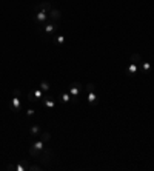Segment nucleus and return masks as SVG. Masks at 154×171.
Instances as JSON below:
<instances>
[{
    "instance_id": "1",
    "label": "nucleus",
    "mask_w": 154,
    "mask_h": 171,
    "mask_svg": "<svg viewBox=\"0 0 154 171\" xmlns=\"http://www.w3.org/2000/svg\"><path fill=\"white\" fill-rule=\"evenodd\" d=\"M80 91H82V83H80V82H73L71 85L68 86V92L71 94V97H73V100H74V102L77 100V97H79Z\"/></svg>"
},
{
    "instance_id": "2",
    "label": "nucleus",
    "mask_w": 154,
    "mask_h": 171,
    "mask_svg": "<svg viewBox=\"0 0 154 171\" xmlns=\"http://www.w3.org/2000/svg\"><path fill=\"white\" fill-rule=\"evenodd\" d=\"M37 160L38 162H42V164H45V165H49L51 160H52V153H51V150L43 148L42 153H40V157H38Z\"/></svg>"
},
{
    "instance_id": "3",
    "label": "nucleus",
    "mask_w": 154,
    "mask_h": 171,
    "mask_svg": "<svg viewBox=\"0 0 154 171\" xmlns=\"http://www.w3.org/2000/svg\"><path fill=\"white\" fill-rule=\"evenodd\" d=\"M43 31H45V34L46 36H51V34H54L56 31H57V28H59V25H57V22H51V20H48L43 26Z\"/></svg>"
},
{
    "instance_id": "4",
    "label": "nucleus",
    "mask_w": 154,
    "mask_h": 171,
    "mask_svg": "<svg viewBox=\"0 0 154 171\" xmlns=\"http://www.w3.org/2000/svg\"><path fill=\"white\" fill-rule=\"evenodd\" d=\"M34 19H36V22H37L38 25H45L48 20H49V17H48V12L46 11H34Z\"/></svg>"
},
{
    "instance_id": "5",
    "label": "nucleus",
    "mask_w": 154,
    "mask_h": 171,
    "mask_svg": "<svg viewBox=\"0 0 154 171\" xmlns=\"http://www.w3.org/2000/svg\"><path fill=\"white\" fill-rule=\"evenodd\" d=\"M52 8H54V6H52V3H51V2H48V0L40 2V3H37V5H34V11H46V12H49Z\"/></svg>"
},
{
    "instance_id": "6",
    "label": "nucleus",
    "mask_w": 154,
    "mask_h": 171,
    "mask_svg": "<svg viewBox=\"0 0 154 171\" xmlns=\"http://www.w3.org/2000/svg\"><path fill=\"white\" fill-rule=\"evenodd\" d=\"M42 102H43V106H45V108H48V110H52V108L56 106V100H54L49 94H43Z\"/></svg>"
},
{
    "instance_id": "7",
    "label": "nucleus",
    "mask_w": 154,
    "mask_h": 171,
    "mask_svg": "<svg viewBox=\"0 0 154 171\" xmlns=\"http://www.w3.org/2000/svg\"><path fill=\"white\" fill-rule=\"evenodd\" d=\"M48 17H49L51 22H59V20L62 19V12H60L57 8H52V9L48 12Z\"/></svg>"
},
{
    "instance_id": "8",
    "label": "nucleus",
    "mask_w": 154,
    "mask_h": 171,
    "mask_svg": "<svg viewBox=\"0 0 154 171\" xmlns=\"http://www.w3.org/2000/svg\"><path fill=\"white\" fill-rule=\"evenodd\" d=\"M137 71H139V65L137 63H134V62H129V65L126 66V74L128 76H136L137 74Z\"/></svg>"
},
{
    "instance_id": "9",
    "label": "nucleus",
    "mask_w": 154,
    "mask_h": 171,
    "mask_svg": "<svg viewBox=\"0 0 154 171\" xmlns=\"http://www.w3.org/2000/svg\"><path fill=\"white\" fill-rule=\"evenodd\" d=\"M97 102H99L97 91H91V92H88V103H89V105H97Z\"/></svg>"
},
{
    "instance_id": "10",
    "label": "nucleus",
    "mask_w": 154,
    "mask_h": 171,
    "mask_svg": "<svg viewBox=\"0 0 154 171\" xmlns=\"http://www.w3.org/2000/svg\"><path fill=\"white\" fill-rule=\"evenodd\" d=\"M11 106H12V110H14L16 113L20 110V106H22V105H20V99H19L17 96H14V97L11 99Z\"/></svg>"
},
{
    "instance_id": "11",
    "label": "nucleus",
    "mask_w": 154,
    "mask_h": 171,
    "mask_svg": "<svg viewBox=\"0 0 154 171\" xmlns=\"http://www.w3.org/2000/svg\"><path fill=\"white\" fill-rule=\"evenodd\" d=\"M38 139H40L43 143H46V142H49V140H51V134H49L48 131H43V133H40V134H38Z\"/></svg>"
},
{
    "instance_id": "12",
    "label": "nucleus",
    "mask_w": 154,
    "mask_h": 171,
    "mask_svg": "<svg viewBox=\"0 0 154 171\" xmlns=\"http://www.w3.org/2000/svg\"><path fill=\"white\" fill-rule=\"evenodd\" d=\"M28 153H29V156H31V157H34V159H38V157H40V153H42V151L36 150V148H34V146L31 145V146L28 148Z\"/></svg>"
},
{
    "instance_id": "13",
    "label": "nucleus",
    "mask_w": 154,
    "mask_h": 171,
    "mask_svg": "<svg viewBox=\"0 0 154 171\" xmlns=\"http://www.w3.org/2000/svg\"><path fill=\"white\" fill-rule=\"evenodd\" d=\"M40 89H42L43 92H49V89H51V85H49V82H46V80H42V82H40Z\"/></svg>"
},
{
    "instance_id": "14",
    "label": "nucleus",
    "mask_w": 154,
    "mask_h": 171,
    "mask_svg": "<svg viewBox=\"0 0 154 171\" xmlns=\"http://www.w3.org/2000/svg\"><path fill=\"white\" fill-rule=\"evenodd\" d=\"M131 62H134V63L140 65V63H142V56H140V54H137V52H134V54L131 56Z\"/></svg>"
},
{
    "instance_id": "15",
    "label": "nucleus",
    "mask_w": 154,
    "mask_h": 171,
    "mask_svg": "<svg viewBox=\"0 0 154 171\" xmlns=\"http://www.w3.org/2000/svg\"><path fill=\"white\" fill-rule=\"evenodd\" d=\"M40 133H42V131H40V127H38V125H33V127L29 128V134H31V136H38Z\"/></svg>"
},
{
    "instance_id": "16",
    "label": "nucleus",
    "mask_w": 154,
    "mask_h": 171,
    "mask_svg": "<svg viewBox=\"0 0 154 171\" xmlns=\"http://www.w3.org/2000/svg\"><path fill=\"white\" fill-rule=\"evenodd\" d=\"M33 96L36 97V100H38V99H42V97H43V91H42L40 88H36V89L33 91Z\"/></svg>"
},
{
    "instance_id": "17",
    "label": "nucleus",
    "mask_w": 154,
    "mask_h": 171,
    "mask_svg": "<svg viewBox=\"0 0 154 171\" xmlns=\"http://www.w3.org/2000/svg\"><path fill=\"white\" fill-rule=\"evenodd\" d=\"M71 100H73V97H71L70 92H63V94H62V102H63V103H68V102H71Z\"/></svg>"
},
{
    "instance_id": "18",
    "label": "nucleus",
    "mask_w": 154,
    "mask_h": 171,
    "mask_svg": "<svg viewBox=\"0 0 154 171\" xmlns=\"http://www.w3.org/2000/svg\"><path fill=\"white\" fill-rule=\"evenodd\" d=\"M142 71H143V73L151 71V63H150V62H142Z\"/></svg>"
},
{
    "instance_id": "19",
    "label": "nucleus",
    "mask_w": 154,
    "mask_h": 171,
    "mask_svg": "<svg viewBox=\"0 0 154 171\" xmlns=\"http://www.w3.org/2000/svg\"><path fill=\"white\" fill-rule=\"evenodd\" d=\"M43 145H45V143H43L40 139H38V140H36V142L33 143V146H34L36 150H38V151H42V150H43Z\"/></svg>"
},
{
    "instance_id": "20",
    "label": "nucleus",
    "mask_w": 154,
    "mask_h": 171,
    "mask_svg": "<svg viewBox=\"0 0 154 171\" xmlns=\"http://www.w3.org/2000/svg\"><path fill=\"white\" fill-rule=\"evenodd\" d=\"M40 170H43V167H40V165H28V171H40Z\"/></svg>"
},
{
    "instance_id": "21",
    "label": "nucleus",
    "mask_w": 154,
    "mask_h": 171,
    "mask_svg": "<svg viewBox=\"0 0 154 171\" xmlns=\"http://www.w3.org/2000/svg\"><path fill=\"white\" fill-rule=\"evenodd\" d=\"M56 40L59 45H63L65 43V36H62V34H59V36H56Z\"/></svg>"
},
{
    "instance_id": "22",
    "label": "nucleus",
    "mask_w": 154,
    "mask_h": 171,
    "mask_svg": "<svg viewBox=\"0 0 154 171\" xmlns=\"http://www.w3.org/2000/svg\"><path fill=\"white\" fill-rule=\"evenodd\" d=\"M85 88H86V91H88V92H91V91H96V85H94V83H88V85L85 86Z\"/></svg>"
},
{
    "instance_id": "23",
    "label": "nucleus",
    "mask_w": 154,
    "mask_h": 171,
    "mask_svg": "<svg viewBox=\"0 0 154 171\" xmlns=\"http://www.w3.org/2000/svg\"><path fill=\"white\" fill-rule=\"evenodd\" d=\"M26 116H28V117H33V116H34V110H33V108H28V110H26Z\"/></svg>"
},
{
    "instance_id": "24",
    "label": "nucleus",
    "mask_w": 154,
    "mask_h": 171,
    "mask_svg": "<svg viewBox=\"0 0 154 171\" xmlns=\"http://www.w3.org/2000/svg\"><path fill=\"white\" fill-rule=\"evenodd\" d=\"M12 94H14V96H17V97H20V94H22V92H20V89H17V88H16V89H12Z\"/></svg>"
}]
</instances>
